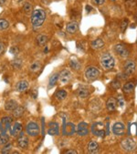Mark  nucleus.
<instances>
[{"mask_svg":"<svg viewBox=\"0 0 137 154\" xmlns=\"http://www.w3.org/2000/svg\"><path fill=\"white\" fill-rule=\"evenodd\" d=\"M47 18V14L42 9H36L33 10L31 14V24L34 28L40 27L43 23Z\"/></svg>","mask_w":137,"mask_h":154,"instance_id":"nucleus-1","label":"nucleus"},{"mask_svg":"<svg viewBox=\"0 0 137 154\" xmlns=\"http://www.w3.org/2000/svg\"><path fill=\"white\" fill-rule=\"evenodd\" d=\"M101 65L105 70H112L115 65V60L109 53H104L101 57Z\"/></svg>","mask_w":137,"mask_h":154,"instance_id":"nucleus-2","label":"nucleus"},{"mask_svg":"<svg viewBox=\"0 0 137 154\" xmlns=\"http://www.w3.org/2000/svg\"><path fill=\"white\" fill-rule=\"evenodd\" d=\"M26 130L27 135H29L31 137H36L39 133H40V128L39 125L37 122H29L26 127Z\"/></svg>","mask_w":137,"mask_h":154,"instance_id":"nucleus-3","label":"nucleus"},{"mask_svg":"<svg viewBox=\"0 0 137 154\" xmlns=\"http://www.w3.org/2000/svg\"><path fill=\"white\" fill-rule=\"evenodd\" d=\"M122 148L126 151H133L136 149V142L131 138H126L121 142Z\"/></svg>","mask_w":137,"mask_h":154,"instance_id":"nucleus-4","label":"nucleus"},{"mask_svg":"<svg viewBox=\"0 0 137 154\" xmlns=\"http://www.w3.org/2000/svg\"><path fill=\"white\" fill-rule=\"evenodd\" d=\"M100 76V71L95 67H89L85 71V77L88 80H94Z\"/></svg>","mask_w":137,"mask_h":154,"instance_id":"nucleus-5","label":"nucleus"},{"mask_svg":"<svg viewBox=\"0 0 137 154\" xmlns=\"http://www.w3.org/2000/svg\"><path fill=\"white\" fill-rule=\"evenodd\" d=\"M114 51H115L119 56H121L122 58H124V59L128 58L130 55L129 49L123 44H117L114 46Z\"/></svg>","mask_w":137,"mask_h":154,"instance_id":"nucleus-6","label":"nucleus"},{"mask_svg":"<svg viewBox=\"0 0 137 154\" xmlns=\"http://www.w3.org/2000/svg\"><path fill=\"white\" fill-rule=\"evenodd\" d=\"M91 132H92L93 135L98 137H104L106 134L103 129V124L101 122H96L95 124H93L92 127H91Z\"/></svg>","mask_w":137,"mask_h":154,"instance_id":"nucleus-7","label":"nucleus"},{"mask_svg":"<svg viewBox=\"0 0 137 154\" xmlns=\"http://www.w3.org/2000/svg\"><path fill=\"white\" fill-rule=\"evenodd\" d=\"M71 79V73L68 70H63L59 73V80L62 84H67Z\"/></svg>","mask_w":137,"mask_h":154,"instance_id":"nucleus-8","label":"nucleus"},{"mask_svg":"<svg viewBox=\"0 0 137 154\" xmlns=\"http://www.w3.org/2000/svg\"><path fill=\"white\" fill-rule=\"evenodd\" d=\"M135 70H136V66H135L134 62L133 60H128L126 62V64H125V66H124L125 75H126L127 77L131 76L132 74H134L135 72Z\"/></svg>","mask_w":137,"mask_h":154,"instance_id":"nucleus-9","label":"nucleus"},{"mask_svg":"<svg viewBox=\"0 0 137 154\" xmlns=\"http://www.w3.org/2000/svg\"><path fill=\"white\" fill-rule=\"evenodd\" d=\"M48 134L51 136H57L60 134V125L58 122H49V129Z\"/></svg>","mask_w":137,"mask_h":154,"instance_id":"nucleus-10","label":"nucleus"},{"mask_svg":"<svg viewBox=\"0 0 137 154\" xmlns=\"http://www.w3.org/2000/svg\"><path fill=\"white\" fill-rule=\"evenodd\" d=\"M112 132L116 136H122L125 132V126L122 122H116L112 127Z\"/></svg>","mask_w":137,"mask_h":154,"instance_id":"nucleus-11","label":"nucleus"},{"mask_svg":"<svg viewBox=\"0 0 137 154\" xmlns=\"http://www.w3.org/2000/svg\"><path fill=\"white\" fill-rule=\"evenodd\" d=\"M77 134L79 136H86L89 134V128H88V124L86 122H81L79 123L78 127L76 129Z\"/></svg>","mask_w":137,"mask_h":154,"instance_id":"nucleus-12","label":"nucleus"},{"mask_svg":"<svg viewBox=\"0 0 137 154\" xmlns=\"http://www.w3.org/2000/svg\"><path fill=\"white\" fill-rule=\"evenodd\" d=\"M18 144L22 149H27L28 147V138L23 132L19 134V137L18 139Z\"/></svg>","mask_w":137,"mask_h":154,"instance_id":"nucleus-13","label":"nucleus"},{"mask_svg":"<svg viewBox=\"0 0 137 154\" xmlns=\"http://www.w3.org/2000/svg\"><path fill=\"white\" fill-rule=\"evenodd\" d=\"M76 132V128H75V125L73 123H67L66 125H64L63 127V134L67 135V136H71L75 133Z\"/></svg>","mask_w":137,"mask_h":154,"instance_id":"nucleus-14","label":"nucleus"},{"mask_svg":"<svg viewBox=\"0 0 137 154\" xmlns=\"http://www.w3.org/2000/svg\"><path fill=\"white\" fill-rule=\"evenodd\" d=\"M18 102L14 99H9L5 103V110L8 111H13L18 107Z\"/></svg>","mask_w":137,"mask_h":154,"instance_id":"nucleus-15","label":"nucleus"},{"mask_svg":"<svg viewBox=\"0 0 137 154\" xmlns=\"http://www.w3.org/2000/svg\"><path fill=\"white\" fill-rule=\"evenodd\" d=\"M117 100L114 98H110L106 102V108L109 111H113L115 110L116 107H117Z\"/></svg>","mask_w":137,"mask_h":154,"instance_id":"nucleus-16","label":"nucleus"},{"mask_svg":"<svg viewBox=\"0 0 137 154\" xmlns=\"http://www.w3.org/2000/svg\"><path fill=\"white\" fill-rule=\"evenodd\" d=\"M77 93H78V96L79 97V98H82V99H85V98H87V97L89 96L90 92H89V89L87 87H85V86H81L78 90H77Z\"/></svg>","mask_w":137,"mask_h":154,"instance_id":"nucleus-17","label":"nucleus"},{"mask_svg":"<svg viewBox=\"0 0 137 154\" xmlns=\"http://www.w3.org/2000/svg\"><path fill=\"white\" fill-rule=\"evenodd\" d=\"M78 28H79V25H78L77 22H75V21L70 22L67 25V32L68 34H74V33L77 32Z\"/></svg>","mask_w":137,"mask_h":154,"instance_id":"nucleus-18","label":"nucleus"},{"mask_svg":"<svg viewBox=\"0 0 137 154\" xmlns=\"http://www.w3.org/2000/svg\"><path fill=\"white\" fill-rule=\"evenodd\" d=\"M88 151L90 153H96L99 151V144L94 140H90L88 144Z\"/></svg>","mask_w":137,"mask_h":154,"instance_id":"nucleus-19","label":"nucleus"},{"mask_svg":"<svg viewBox=\"0 0 137 154\" xmlns=\"http://www.w3.org/2000/svg\"><path fill=\"white\" fill-rule=\"evenodd\" d=\"M103 46H104V41L101 38H97L91 42V48H92L93 49H96V50L102 48H103Z\"/></svg>","mask_w":137,"mask_h":154,"instance_id":"nucleus-20","label":"nucleus"},{"mask_svg":"<svg viewBox=\"0 0 137 154\" xmlns=\"http://www.w3.org/2000/svg\"><path fill=\"white\" fill-rule=\"evenodd\" d=\"M28 89V82L27 80H21L16 84V89L19 92H24Z\"/></svg>","mask_w":137,"mask_h":154,"instance_id":"nucleus-21","label":"nucleus"},{"mask_svg":"<svg viewBox=\"0 0 137 154\" xmlns=\"http://www.w3.org/2000/svg\"><path fill=\"white\" fill-rule=\"evenodd\" d=\"M36 39H37L38 45L40 46V47H42V46H45L46 44H47L48 40H49L48 37L46 36V35H43V34H41V35H38Z\"/></svg>","mask_w":137,"mask_h":154,"instance_id":"nucleus-22","label":"nucleus"},{"mask_svg":"<svg viewBox=\"0 0 137 154\" xmlns=\"http://www.w3.org/2000/svg\"><path fill=\"white\" fill-rule=\"evenodd\" d=\"M21 132H22V125L18 122H16L13 126V129H12V135L16 137V136H18Z\"/></svg>","mask_w":137,"mask_h":154,"instance_id":"nucleus-23","label":"nucleus"},{"mask_svg":"<svg viewBox=\"0 0 137 154\" xmlns=\"http://www.w3.org/2000/svg\"><path fill=\"white\" fill-rule=\"evenodd\" d=\"M23 11H24V13L27 16L31 15L33 12V5L29 2H26L23 5Z\"/></svg>","mask_w":137,"mask_h":154,"instance_id":"nucleus-24","label":"nucleus"},{"mask_svg":"<svg viewBox=\"0 0 137 154\" xmlns=\"http://www.w3.org/2000/svg\"><path fill=\"white\" fill-rule=\"evenodd\" d=\"M59 80V73H55L53 74L52 76H51L49 78V89H51V88H53L57 81Z\"/></svg>","mask_w":137,"mask_h":154,"instance_id":"nucleus-25","label":"nucleus"},{"mask_svg":"<svg viewBox=\"0 0 137 154\" xmlns=\"http://www.w3.org/2000/svg\"><path fill=\"white\" fill-rule=\"evenodd\" d=\"M24 111H25L24 108L20 107V106H18V107H16V109L13 110V116H14L15 118H20V117H22L23 114H24Z\"/></svg>","mask_w":137,"mask_h":154,"instance_id":"nucleus-26","label":"nucleus"},{"mask_svg":"<svg viewBox=\"0 0 137 154\" xmlns=\"http://www.w3.org/2000/svg\"><path fill=\"white\" fill-rule=\"evenodd\" d=\"M55 97L57 99L59 100H63L67 98V92L64 89H60L55 93Z\"/></svg>","mask_w":137,"mask_h":154,"instance_id":"nucleus-27","label":"nucleus"},{"mask_svg":"<svg viewBox=\"0 0 137 154\" xmlns=\"http://www.w3.org/2000/svg\"><path fill=\"white\" fill-rule=\"evenodd\" d=\"M134 89V82H127L123 86V92L125 93H131Z\"/></svg>","mask_w":137,"mask_h":154,"instance_id":"nucleus-28","label":"nucleus"},{"mask_svg":"<svg viewBox=\"0 0 137 154\" xmlns=\"http://www.w3.org/2000/svg\"><path fill=\"white\" fill-rule=\"evenodd\" d=\"M41 68V64H40V62H38V61H35V62H33V63L31 64L30 67H29V70L31 72H37Z\"/></svg>","mask_w":137,"mask_h":154,"instance_id":"nucleus-29","label":"nucleus"},{"mask_svg":"<svg viewBox=\"0 0 137 154\" xmlns=\"http://www.w3.org/2000/svg\"><path fill=\"white\" fill-rule=\"evenodd\" d=\"M70 66H71V67H72L73 70H79V68H81V64H79V62L76 59H71Z\"/></svg>","mask_w":137,"mask_h":154,"instance_id":"nucleus-30","label":"nucleus"},{"mask_svg":"<svg viewBox=\"0 0 137 154\" xmlns=\"http://www.w3.org/2000/svg\"><path fill=\"white\" fill-rule=\"evenodd\" d=\"M12 149H13L12 144L9 143V142H8L7 144H5V146L3 147V149L1 150V153H3V154H8V153H9L11 151H12Z\"/></svg>","mask_w":137,"mask_h":154,"instance_id":"nucleus-31","label":"nucleus"},{"mask_svg":"<svg viewBox=\"0 0 137 154\" xmlns=\"http://www.w3.org/2000/svg\"><path fill=\"white\" fill-rule=\"evenodd\" d=\"M9 27V22L5 19H0V31L5 30Z\"/></svg>","mask_w":137,"mask_h":154,"instance_id":"nucleus-32","label":"nucleus"},{"mask_svg":"<svg viewBox=\"0 0 137 154\" xmlns=\"http://www.w3.org/2000/svg\"><path fill=\"white\" fill-rule=\"evenodd\" d=\"M22 65H23V61H22V59H14V60L12 61V66H13V67L16 68V70H19V68L22 67Z\"/></svg>","mask_w":137,"mask_h":154,"instance_id":"nucleus-33","label":"nucleus"},{"mask_svg":"<svg viewBox=\"0 0 137 154\" xmlns=\"http://www.w3.org/2000/svg\"><path fill=\"white\" fill-rule=\"evenodd\" d=\"M8 140H9V137L8 135H5L4 133L0 135V144H1V145L7 144L8 142Z\"/></svg>","mask_w":137,"mask_h":154,"instance_id":"nucleus-34","label":"nucleus"},{"mask_svg":"<svg viewBox=\"0 0 137 154\" xmlns=\"http://www.w3.org/2000/svg\"><path fill=\"white\" fill-rule=\"evenodd\" d=\"M128 25H129V22H128L127 19H124V20L122 21V23H121V30H122V32L125 31V29L127 28Z\"/></svg>","mask_w":137,"mask_h":154,"instance_id":"nucleus-35","label":"nucleus"},{"mask_svg":"<svg viewBox=\"0 0 137 154\" xmlns=\"http://www.w3.org/2000/svg\"><path fill=\"white\" fill-rule=\"evenodd\" d=\"M91 3L95 5H102L105 3V0H91Z\"/></svg>","mask_w":137,"mask_h":154,"instance_id":"nucleus-36","label":"nucleus"},{"mask_svg":"<svg viewBox=\"0 0 137 154\" xmlns=\"http://www.w3.org/2000/svg\"><path fill=\"white\" fill-rule=\"evenodd\" d=\"M112 87L114 89H119L120 87H121V83H120L119 81H117V80H113L112 82Z\"/></svg>","mask_w":137,"mask_h":154,"instance_id":"nucleus-37","label":"nucleus"},{"mask_svg":"<svg viewBox=\"0 0 137 154\" xmlns=\"http://www.w3.org/2000/svg\"><path fill=\"white\" fill-rule=\"evenodd\" d=\"M125 4H126L128 7H133L135 5V1L134 0H125Z\"/></svg>","mask_w":137,"mask_h":154,"instance_id":"nucleus-38","label":"nucleus"},{"mask_svg":"<svg viewBox=\"0 0 137 154\" xmlns=\"http://www.w3.org/2000/svg\"><path fill=\"white\" fill-rule=\"evenodd\" d=\"M18 47H12V48H10V53L11 54H18Z\"/></svg>","mask_w":137,"mask_h":154,"instance_id":"nucleus-39","label":"nucleus"},{"mask_svg":"<svg viewBox=\"0 0 137 154\" xmlns=\"http://www.w3.org/2000/svg\"><path fill=\"white\" fill-rule=\"evenodd\" d=\"M117 103H119V105L121 106V107H123V106L124 105V100H123V97L120 96L119 98L117 99Z\"/></svg>","mask_w":137,"mask_h":154,"instance_id":"nucleus-40","label":"nucleus"},{"mask_svg":"<svg viewBox=\"0 0 137 154\" xmlns=\"http://www.w3.org/2000/svg\"><path fill=\"white\" fill-rule=\"evenodd\" d=\"M4 51H5V46L3 43L0 42V55L3 54L4 53Z\"/></svg>","mask_w":137,"mask_h":154,"instance_id":"nucleus-41","label":"nucleus"},{"mask_svg":"<svg viewBox=\"0 0 137 154\" xmlns=\"http://www.w3.org/2000/svg\"><path fill=\"white\" fill-rule=\"evenodd\" d=\"M65 154H68V153H72V154H77L78 152L76 151H74V150H68V151H64Z\"/></svg>","mask_w":137,"mask_h":154,"instance_id":"nucleus-42","label":"nucleus"},{"mask_svg":"<svg viewBox=\"0 0 137 154\" xmlns=\"http://www.w3.org/2000/svg\"><path fill=\"white\" fill-rule=\"evenodd\" d=\"M86 10H87V12H90V11L92 10V7H91L90 5H86Z\"/></svg>","mask_w":137,"mask_h":154,"instance_id":"nucleus-43","label":"nucleus"},{"mask_svg":"<svg viewBox=\"0 0 137 154\" xmlns=\"http://www.w3.org/2000/svg\"><path fill=\"white\" fill-rule=\"evenodd\" d=\"M5 2H7V0H0V5H3Z\"/></svg>","mask_w":137,"mask_h":154,"instance_id":"nucleus-44","label":"nucleus"},{"mask_svg":"<svg viewBox=\"0 0 137 154\" xmlns=\"http://www.w3.org/2000/svg\"><path fill=\"white\" fill-rule=\"evenodd\" d=\"M135 18V20H136V22H137V16H135V18Z\"/></svg>","mask_w":137,"mask_h":154,"instance_id":"nucleus-45","label":"nucleus"}]
</instances>
